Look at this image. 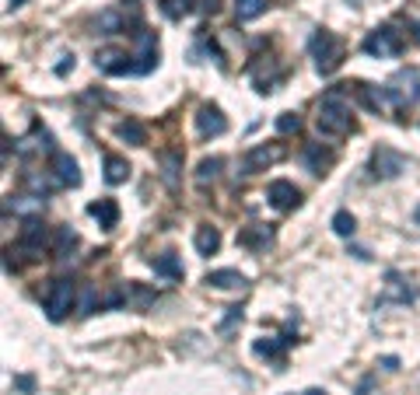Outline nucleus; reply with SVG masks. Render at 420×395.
<instances>
[{"label":"nucleus","instance_id":"obj_13","mask_svg":"<svg viewBox=\"0 0 420 395\" xmlns=\"http://www.w3.org/2000/svg\"><path fill=\"white\" fill-rule=\"evenodd\" d=\"M197 126H200L204 137H221V133L228 130V119L221 115L217 105H200V112H197Z\"/></svg>","mask_w":420,"mask_h":395},{"label":"nucleus","instance_id":"obj_27","mask_svg":"<svg viewBox=\"0 0 420 395\" xmlns=\"http://www.w3.org/2000/svg\"><path fill=\"white\" fill-rule=\"evenodd\" d=\"M99 28H102V35H116V32L123 28V21H119L116 11H105L102 18H99Z\"/></svg>","mask_w":420,"mask_h":395},{"label":"nucleus","instance_id":"obj_22","mask_svg":"<svg viewBox=\"0 0 420 395\" xmlns=\"http://www.w3.org/2000/svg\"><path fill=\"white\" fill-rule=\"evenodd\" d=\"M116 133H119V140H126V144H133V147L144 144V126H140L137 119H123V123L116 126Z\"/></svg>","mask_w":420,"mask_h":395},{"label":"nucleus","instance_id":"obj_2","mask_svg":"<svg viewBox=\"0 0 420 395\" xmlns=\"http://www.w3.org/2000/svg\"><path fill=\"white\" fill-rule=\"evenodd\" d=\"M312 56H315V70L319 74H333V70H340V63H343V42L333 35V32H315L312 35Z\"/></svg>","mask_w":420,"mask_h":395},{"label":"nucleus","instance_id":"obj_28","mask_svg":"<svg viewBox=\"0 0 420 395\" xmlns=\"http://www.w3.org/2000/svg\"><path fill=\"white\" fill-rule=\"evenodd\" d=\"M277 130H280V133H298V130H302V119H298L295 112H284V115L277 119Z\"/></svg>","mask_w":420,"mask_h":395},{"label":"nucleus","instance_id":"obj_20","mask_svg":"<svg viewBox=\"0 0 420 395\" xmlns=\"http://www.w3.org/2000/svg\"><path fill=\"white\" fill-rule=\"evenodd\" d=\"M179 161H183V158H179L175 151H165V154H161V168H165V172H161V179H165V186H168V189H175V186H179Z\"/></svg>","mask_w":420,"mask_h":395},{"label":"nucleus","instance_id":"obj_15","mask_svg":"<svg viewBox=\"0 0 420 395\" xmlns=\"http://www.w3.org/2000/svg\"><path fill=\"white\" fill-rule=\"evenodd\" d=\"M151 266H154V273H158V277H165V280H183V263H179V256H175V252L158 256Z\"/></svg>","mask_w":420,"mask_h":395},{"label":"nucleus","instance_id":"obj_14","mask_svg":"<svg viewBox=\"0 0 420 395\" xmlns=\"http://www.w3.org/2000/svg\"><path fill=\"white\" fill-rule=\"evenodd\" d=\"M88 213L102 224L105 231H112V227L119 224V206H116V199H99V203H92Z\"/></svg>","mask_w":420,"mask_h":395},{"label":"nucleus","instance_id":"obj_3","mask_svg":"<svg viewBox=\"0 0 420 395\" xmlns=\"http://www.w3.org/2000/svg\"><path fill=\"white\" fill-rule=\"evenodd\" d=\"M42 308H46V315H49L53 322H60V318L74 308V280H70V277H56V280L46 287V294H42Z\"/></svg>","mask_w":420,"mask_h":395},{"label":"nucleus","instance_id":"obj_9","mask_svg":"<svg viewBox=\"0 0 420 395\" xmlns=\"http://www.w3.org/2000/svg\"><path fill=\"white\" fill-rule=\"evenodd\" d=\"M266 199H270L277 210H295V206L302 203V193L295 189V182H288V179H273V182L266 186Z\"/></svg>","mask_w":420,"mask_h":395},{"label":"nucleus","instance_id":"obj_19","mask_svg":"<svg viewBox=\"0 0 420 395\" xmlns=\"http://www.w3.org/2000/svg\"><path fill=\"white\" fill-rule=\"evenodd\" d=\"M217 249H221V234H217V227H207V224H204V227L197 231V252H200V256H214Z\"/></svg>","mask_w":420,"mask_h":395},{"label":"nucleus","instance_id":"obj_29","mask_svg":"<svg viewBox=\"0 0 420 395\" xmlns=\"http://www.w3.org/2000/svg\"><path fill=\"white\" fill-rule=\"evenodd\" d=\"M238 242H242V245H259V242H270V231H266V227L245 231V234H238Z\"/></svg>","mask_w":420,"mask_h":395},{"label":"nucleus","instance_id":"obj_32","mask_svg":"<svg viewBox=\"0 0 420 395\" xmlns=\"http://www.w3.org/2000/svg\"><path fill=\"white\" fill-rule=\"evenodd\" d=\"M18 389L21 392H32V378H18Z\"/></svg>","mask_w":420,"mask_h":395},{"label":"nucleus","instance_id":"obj_21","mask_svg":"<svg viewBox=\"0 0 420 395\" xmlns=\"http://www.w3.org/2000/svg\"><path fill=\"white\" fill-rule=\"evenodd\" d=\"M288 343H291V339H266V343H263V339H256V346H252V350H256L259 357H270V360L284 364V346H288Z\"/></svg>","mask_w":420,"mask_h":395},{"label":"nucleus","instance_id":"obj_30","mask_svg":"<svg viewBox=\"0 0 420 395\" xmlns=\"http://www.w3.org/2000/svg\"><path fill=\"white\" fill-rule=\"evenodd\" d=\"M95 304H99L95 287H85V297H81V315H92V311H95Z\"/></svg>","mask_w":420,"mask_h":395},{"label":"nucleus","instance_id":"obj_17","mask_svg":"<svg viewBox=\"0 0 420 395\" xmlns=\"http://www.w3.org/2000/svg\"><path fill=\"white\" fill-rule=\"evenodd\" d=\"M305 165H309L312 175H326V168L333 165V154L322 151L319 144H309V147H305Z\"/></svg>","mask_w":420,"mask_h":395},{"label":"nucleus","instance_id":"obj_24","mask_svg":"<svg viewBox=\"0 0 420 395\" xmlns=\"http://www.w3.org/2000/svg\"><path fill=\"white\" fill-rule=\"evenodd\" d=\"M333 231H336L340 238H350V234L357 231V220H354V213H347V210H336V213H333Z\"/></svg>","mask_w":420,"mask_h":395},{"label":"nucleus","instance_id":"obj_8","mask_svg":"<svg viewBox=\"0 0 420 395\" xmlns=\"http://www.w3.org/2000/svg\"><path fill=\"white\" fill-rule=\"evenodd\" d=\"M280 147H252L245 158H242V175H256V172H266L273 161H280Z\"/></svg>","mask_w":420,"mask_h":395},{"label":"nucleus","instance_id":"obj_16","mask_svg":"<svg viewBox=\"0 0 420 395\" xmlns=\"http://www.w3.org/2000/svg\"><path fill=\"white\" fill-rule=\"evenodd\" d=\"M210 287H221V291H235V287H245V277L238 270H214L207 273Z\"/></svg>","mask_w":420,"mask_h":395},{"label":"nucleus","instance_id":"obj_5","mask_svg":"<svg viewBox=\"0 0 420 395\" xmlns=\"http://www.w3.org/2000/svg\"><path fill=\"white\" fill-rule=\"evenodd\" d=\"M407 168V158L396 154L393 147H375L371 151V175L375 179H396Z\"/></svg>","mask_w":420,"mask_h":395},{"label":"nucleus","instance_id":"obj_35","mask_svg":"<svg viewBox=\"0 0 420 395\" xmlns=\"http://www.w3.org/2000/svg\"><path fill=\"white\" fill-rule=\"evenodd\" d=\"M414 220H417V224H420V206H417V210H414Z\"/></svg>","mask_w":420,"mask_h":395},{"label":"nucleus","instance_id":"obj_34","mask_svg":"<svg viewBox=\"0 0 420 395\" xmlns=\"http://www.w3.org/2000/svg\"><path fill=\"white\" fill-rule=\"evenodd\" d=\"M21 4H25V0H7V7H11V11H14V7H21Z\"/></svg>","mask_w":420,"mask_h":395},{"label":"nucleus","instance_id":"obj_7","mask_svg":"<svg viewBox=\"0 0 420 395\" xmlns=\"http://www.w3.org/2000/svg\"><path fill=\"white\" fill-rule=\"evenodd\" d=\"M417 297V291L410 287V280L403 277V273H385V291H382V297H378V304H407V301H414Z\"/></svg>","mask_w":420,"mask_h":395},{"label":"nucleus","instance_id":"obj_10","mask_svg":"<svg viewBox=\"0 0 420 395\" xmlns=\"http://www.w3.org/2000/svg\"><path fill=\"white\" fill-rule=\"evenodd\" d=\"M46 238H49V231H46V224L39 220V217H32L25 227H21V249L35 259V256H42V249H46Z\"/></svg>","mask_w":420,"mask_h":395},{"label":"nucleus","instance_id":"obj_4","mask_svg":"<svg viewBox=\"0 0 420 395\" xmlns=\"http://www.w3.org/2000/svg\"><path fill=\"white\" fill-rule=\"evenodd\" d=\"M364 53L368 56H396V53H403V35L396 32V28H375L368 39H364Z\"/></svg>","mask_w":420,"mask_h":395},{"label":"nucleus","instance_id":"obj_11","mask_svg":"<svg viewBox=\"0 0 420 395\" xmlns=\"http://www.w3.org/2000/svg\"><path fill=\"white\" fill-rule=\"evenodd\" d=\"M133 56H126V53H119V49H105L99 53V60H95V67L109 74V77H123V74H133V63H130Z\"/></svg>","mask_w":420,"mask_h":395},{"label":"nucleus","instance_id":"obj_25","mask_svg":"<svg viewBox=\"0 0 420 395\" xmlns=\"http://www.w3.org/2000/svg\"><path fill=\"white\" fill-rule=\"evenodd\" d=\"M221 165H224L221 158H204V161L197 165V182H200V186H204V182H214L217 172H221Z\"/></svg>","mask_w":420,"mask_h":395},{"label":"nucleus","instance_id":"obj_18","mask_svg":"<svg viewBox=\"0 0 420 395\" xmlns=\"http://www.w3.org/2000/svg\"><path fill=\"white\" fill-rule=\"evenodd\" d=\"M126 175H130V165H126L123 158L109 154V158H105V182H109V186H119V182H126Z\"/></svg>","mask_w":420,"mask_h":395},{"label":"nucleus","instance_id":"obj_6","mask_svg":"<svg viewBox=\"0 0 420 395\" xmlns=\"http://www.w3.org/2000/svg\"><path fill=\"white\" fill-rule=\"evenodd\" d=\"M133 35H137V53H133L137 74H147V70H154V63H158V39H154V32H147V28H137Z\"/></svg>","mask_w":420,"mask_h":395},{"label":"nucleus","instance_id":"obj_1","mask_svg":"<svg viewBox=\"0 0 420 395\" xmlns=\"http://www.w3.org/2000/svg\"><path fill=\"white\" fill-rule=\"evenodd\" d=\"M319 133L322 137H347L354 130V115H350V105L340 99V92H329L326 99L319 101Z\"/></svg>","mask_w":420,"mask_h":395},{"label":"nucleus","instance_id":"obj_26","mask_svg":"<svg viewBox=\"0 0 420 395\" xmlns=\"http://www.w3.org/2000/svg\"><path fill=\"white\" fill-rule=\"evenodd\" d=\"M263 7H266V0H235V11L242 21H252L256 14H263Z\"/></svg>","mask_w":420,"mask_h":395},{"label":"nucleus","instance_id":"obj_31","mask_svg":"<svg viewBox=\"0 0 420 395\" xmlns=\"http://www.w3.org/2000/svg\"><path fill=\"white\" fill-rule=\"evenodd\" d=\"M190 4H193L197 11H210V14L217 11V0H190Z\"/></svg>","mask_w":420,"mask_h":395},{"label":"nucleus","instance_id":"obj_23","mask_svg":"<svg viewBox=\"0 0 420 395\" xmlns=\"http://www.w3.org/2000/svg\"><path fill=\"white\" fill-rule=\"evenodd\" d=\"M74 249H78V234H74L70 227H60V231H56V245H53V256H56V259H67V256H70Z\"/></svg>","mask_w":420,"mask_h":395},{"label":"nucleus","instance_id":"obj_12","mask_svg":"<svg viewBox=\"0 0 420 395\" xmlns=\"http://www.w3.org/2000/svg\"><path fill=\"white\" fill-rule=\"evenodd\" d=\"M53 175H56V186H81V172H78V161L63 151L53 154Z\"/></svg>","mask_w":420,"mask_h":395},{"label":"nucleus","instance_id":"obj_33","mask_svg":"<svg viewBox=\"0 0 420 395\" xmlns=\"http://www.w3.org/2000/svg\"><path fill=\"white\" fill-rule=\"evenodd\" d=\"M298 395H326L322 389H309V392H298Z\"/></svg>","mask_w":420,"mask_h":395}]
</instances>
